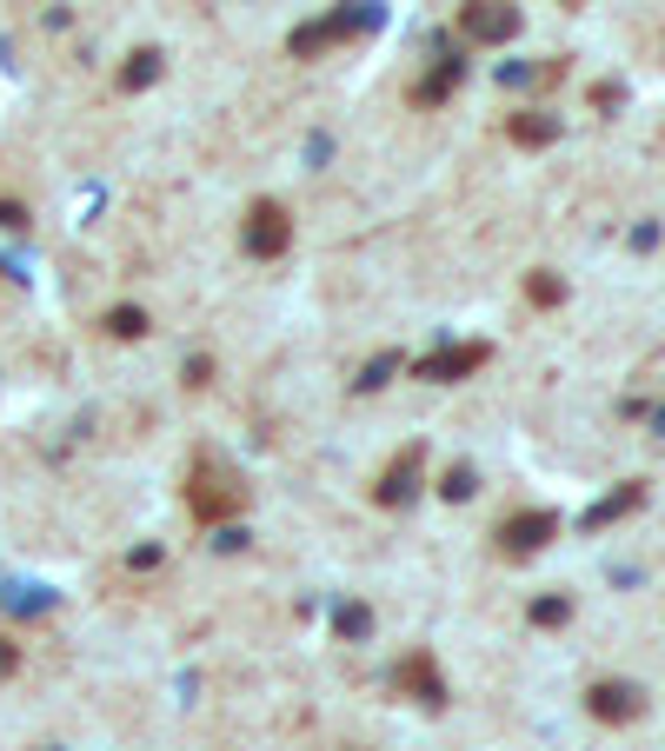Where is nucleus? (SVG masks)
Here are the masks:
<instances>
[{
  "mask_svg": "<svg viewBox=\"0 0 665 751\" xmlns=\"http://www.w3.org/2000/svg\"><path fill=\"white\" fill-rule=\"evenodd\" d=\"M366 27H380V8H366V0H347L340 14H326V21L300 27V34H293V54H319V47H332V40L366 34Z\"/></svg>",
  "mask_w": 665,
  "mask_h": 751,
  "instance_id": "2",
  "label": "nucleus"
},
{
  "mask_svg": "<svg viewBox=\"0 0 665 751\" xmlns=\"http://www.w3.org/2000/svg\"><path fill=\"white\" fill-rule=\"evenodd\" d=\"M632 506H639V485H626V492H612V498H606V506H593V513H586V526H606V519H619V513H632Z\"/></svg>",
  "mask_w": 665,
  "mask_h": 751,
  "instance_id": "11",
  "label": "nucleus"
},
{
  "mask_svg": "<svg viewBox=\"0 0 665 751\" xmlns=\"http://www.w3.org/2000/svg\"><path fill=\"white\" fill-rule=\"evenodd\" d=\"M552 133H559V120H546V114H539V120H533V114H526V120H513V140H520V146H546Z\"/></svg>",
  "mask_w": 665,
  "mask_h": 751,
  "instance_id": "10",
  "label": "nucleus"
},
{
  "mask_svg": "<svg viewBox=\"0 0 665 751\" xmlns=\"http://www.w3.org/2000/svg\"><path fill=\"white\" fill-rule=\"evenodd\" d=\"M466 492H472V472H466V466H453V472H446V498H466Z\"/></svg>",
  "mask_w": 665,
  "mask_h": 751,
  "instance_id": "14",
  "label": "nucleus"
},
{
  "mask_svg": "<svg viewBox=\"0 0 665 751\" xmlns=\"http://www.w3.org/2000/svg\"><path fill=\"white\" fill-rule=\"evenodd\" d=\"M287 239H293V220H287L280 200H254V207H246V254H254V260L287 254Z\"/></svg>",
  "mask_w": 665,
  "mask_h": 751,
  "instance_id": "4",
  "label": "nucleus"
},
{
  "mask_svg": "<svg viewBox=\"0 0 665 751\" xmlns=\"http://www.w3.org/2000/svg\"><path fill=\"white\" fill-rule=\"evenodd\" d=\"M552 532H559V519H552V513H520V519L499 526V545H506V552L520 559V552H539Z\"/></svg>",
  "mask_w": 665,
  "mask_h": 751,
  "instance_id": "6",
  "label": "nucleus"
},
{
  "mask_svg": "<svg viewBox=\"0 0 665 751\" xmlns=\"http://www.w3.org/2000/svg\"><path fill=\"white\" fill-rule=\"evenodd\" d=\"M107 332H120V340H140V332H147V319H140L133 306H120V313H107Z\"/></svg>",
  "mask_w": 665,
  "mask_h": 751,
  "instance_id": "13",
  "label": "nucleus"
},
{
  "mask_svg": "<svg viewBox=\"0 0 665 751\" xmlns=\"http://www.w3.org/2000/svg\"><path fill=\"white\" fill-rule=\"evenodd\" d=\"M14 665H21V652H14V645H0V672H14Z\"/></svg>",
  "mask_w": 665,
  "mask_h": 751,
  "instance_id": "16",
  "label": "nucleus"
},
{
  "mask_svg": "<svg viewBox=\"0 0 665 751\" xmlns=\"http://www.w3.org/2000/svg\"><path fill=\"white\" fill-rule=\"evenodd\" d=\"M593 712H599V718H632V712H639V692H632V685H599V692H593Z\"/></svg>",
  "mask_w": 665,
  "mask_h": 751,
  "instance_id": "9",
  "label": "nucleus"
},
{
  "mask_svg": "<svg viewBox=\"0 0 665 751\" xmlns=\"http://www.w3.org/2000/svg\"><path fill=\"white\" fill-rule=\"evenodd\" d=\"M533 619H539V625H559V619H565V599H546V606H533Z\"/></svg>",
  "mask_w": 665,
  "mask_h": 751,
  "instance_id": "15",
  "label": "nucleus"
},
{
  "mask_svg": "<svg viewBox=\"0 0 665 751\" xmlns=\"http://www.w3.org/2000/svg\"><path fill=\"white\" fill-rule=\"evenodd\" d=\"M420 446H406L386 472H380V485H373V498H380V506H406V498H412V485H420Z\"/></svg>",
  "mask_w": 665,
  "mask_h": 751,
  "instance_id": "5",
  "label": "nucleus"
},
{
  "mask_svg": "<svg viewBox=\"0 0 665 751\" xmlns=\"http://www.w3.org/2000/svg\"><path fill=\"white\" fill-rule=\"evenodd\" d=\"M399 685H406V692H420L427 705H440V692H446V685H440V672H433V658H427V652H412V658L399 665Z\"/></svg>",
  "mask_w": 665,
  "mask_h": 751,
  "instance_id": "7",
  "label": "nucleus"
},
{
  "mask_svg": "<svg viewBox=\"0 0 665 751\" xmlns=\"http://www.w3.org/2000/svg\"><path fill=\"white\" fill-rule=\"evenodd\" d=\"M472 366H486V347H453V353H433L420 373H427V379H459V373H472Z\"/></svg>",
  "mask_w": 665,
  "mask_h": 751,
  "instance_id": "8",
  "label": "nucleus"
},
{
  "mask_svg": "<svg viewBox=\"0 0 665 751\" xmlns=\"http://www.w3.org/2000/svg\"><path fill=\"white\" fill-rule=\"evenodd\" d=\"M187 506H194V519H200V526H220V519H233V513L246 506V485H240V472H233V466H220V459L207 453V459H194Z\"/></svg>",
  "mask_w": 665,
  "mask_h": 751,
  "instance_id": "1",
  "label": "nucleus"
},
{
  "mask_svg": "<svg viewBox=\"0 0 665 751\" xmlns=\"http://www.w3.org/2000/svg\"><path fill=\"white\" fill-rule=\"evenodd\" d=\"M459 27H466V40L506 47V40L520 34V8H513V0H466V8H459Z\"/></svg>",
  "mask_w": 665,
  "mask_h": 751,
  "instance_id": "3",
  "label": "nucleus"
},
{
  "mask_svg": "<svg viewBox=\"0 0 665 751\" xmlns=\"http://www.w3.org/2000/svg\"><path fill=\"white\" fill-rule=\"evenodd\" d=\"M153 73H160V54H153V47H140V54H133V67L120 73V87H147Z\"/></svg>",
  "mask_w": 665,
  "mask_h": 751,
  "instance_id": "12",
  "label": "nucleus"
}]
</instances>
